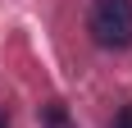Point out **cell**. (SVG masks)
I'll return each mask as SVG.
<instances>
[{
  "mask_svg": "<svg viewBox=\"0 0 132 128\" xmlns=\"http://www.w3.org/2000/svg\"><path fill=\"white\" fill-rule=\"evenodd\" d=\"M114 128H132V105H123L119 119H114Z\"/></svg>",
  "mask_w": 132,
  "mask_h": 128,
  "instance_id": "2",
  "label": "cell"
},
{
  "mask_svg": "<svg viewBox=\"0 0 132 128\" xmlns=\"http://www.w3.org/2000/svg\"><path fill=\"white\" fill-rule=\"evenodd\" d=\"M87 27H91L96 46H105V51L132 46V0H96Z\"/></svg>",
  "mask_w": 132,
  "mask_h": 128,
  "instance_id": "1",
  "label": "cell"
},
{
  "mask_svg": "<svg viewBox=\"0 0 132 128\" xmlns=\"http://www.w3.org/2000/svg\"><path fill=\"white\" fill-rule=\"evenodd\" d=\"M0 128H5V119H0Z\"/></svg>",
  "mask_w": 132,
  "mask_h": 128,
  "instance_id": "3",
  "label": "cell"
}]
</instances>
